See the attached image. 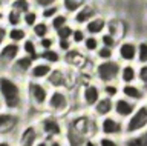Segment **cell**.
<instances>
[{"mask_svg": "<svg viewBox=\"0 0 147 146\" xmlns=\"http://www.w3.org/2000/svg\"><path fill=\"white\" fill-rule=\"evenodd\" d=\"M98 143H100V146H123L115 137H107V135L100 137Z\"/></svg>", "mask_w": 147, "mask_h": 146, "instance_id": "cell-27", "label": "cell"}, {"mask_svg": "<svg viewBox=\"0 0 147 146\" xmlns=\"http://www.w3.org/2000/svg\"><path fill=\"white\" fill-rule=\"evenodd\" d=\"M84 48L87 49V51H95V49L98 48V40H96L95 37H86Z\"/></svg>", "mask_w": 147, "mask_h": 146, "instance_id": "cell-33", "label": "cell"}, {"mask_svg": "<svg viewBox=\"0 0 147 146\" xmlns=\"http://www.w3.org/2000/svg\"><path fill=\"white\" fill-rule=\"evenodd\" d=\"M8 22L11 25H18V22H20V12L16 11V10H12L8 14Z\"/></svg>", "mask_w": 147, "mask_h": 146, "instance_id": "cell-35", "label": "cell"}, {"mask_svg": "<svg viewBox=\"0 0 147 146\" xmlns=\"http://www.w3.org/2000/svg\"><path fill=\"white\" fill-rule=\"evenodd\" d=\"M121 92L124 97H127V98H130L133 100V102H142V100H146V91L144 88H141V86H136V85H133V83H127V85H124L123 86V89H121Z\"/></svg>", "mask_w": 147, "mask_h": 146, "instance_id": "cell-13", "label": "cell"}, {"mask_svg": "<svg viewBox=\"0 0 147 146\" xmlns=\"http://www.w3.org/2000/svg\"><path fill=\"white\" fill-rule=\"evenodd\" d=\"M103 92H104L106 97L113 98V97H117V95L119 94V89H118V86H115L113 83H106L104 88H103Z\"/></svg>", "mask_w": 147, "mask_h": 146, "instance_id": "cell-25", "label": "cell"}, {"mask_svg": "<svg viewBox=\"0 0 147 146\" xmlns=\"http://www.w3.org/2000/svg\"><path fill=\"white\" fill-rule=\"evenodd\" d=\"M87 31H89L90 34H98L101 33V31L104 29V20L101 19V17H96V19L90 20L89 23H87Z\"/></svg>", "mask_w": 147, "mask_h": 146, "instance_id": "cell-19", "label": "cell"}, {"mask_svg": "<svg viewBox=\"0 0 147 146\" xmlns=\"http://www.w3.org/2000/svg\"><path fill=\"white\" fill-rule=\"evenodd\" d=\"M121 74V68L117 62H103L96 66V77L103 83H112L117 77Z\"/></svg>", "mask_w": 147, "mask_h": 146, "instance_id": "cell-7", "label": "cell"}, {"mask_svg": "<svg viewBox=\"0 0 147 146\" xmlns=\"http://www.w3.org/2000/svg\"><path fill=\"white\" fill-rule=\"evenodd\" d=\"M113 106H115V102H113V98H110V97H101L100 98V102L94 106V114L96 117H107V115H112V112H113Z\"/></svg>", "mask_w": 147, "mask_h": 146, "instance_id": "cell-12", "label": "cell"}, {"mask_svg": "<svg viewBox=\"0 0 147 146\" xmlns=\"http://www.w3.org/2000/svg\"><path fill=\"white\" fill-rule=\"evenodd\" d=\"M72 39H74V42L75 43H80V42H84V33H83L81 29H75L74 31V34H72Z\"/></svg>", "mask_w": 147, "mask_h": 146, "instance_id": "cell-40", "label": "cell"}, {"mask_svg": "<svg viewBox=\"0 0 147 146\" xmlns=\"http://www.w3.org/2000/svg\"><path fill=\"white\" fill-rule=\"evenodd\" d=\"M147 129V103H142L136 108V111L124 122L126 137H133Z\"/></svg>", "mask_w": 147, "mask_h": 146, "instance_id": "cell-2", "label": "cell"}, {"mask_svg": "<svg viewBox=\"0 0 147 146\" xmlns=\"http://www.w3.org/2000/svg\"><path fill=\"white\" fill-rule=\"evenodd\" d=\"M26 37V33L20 28H12L9 31V39H11V42H20V40H25Z\"/></svg>", "mask_w": 147, "mask_h": 146, "instance_id": "cell-22", "label": "cell"}, {"mask_svg": "<svg viewBox=\"0 0 147 146\" xmlns=\"http://www.w3.org/2000/svg\"><path fill=\"white\" fill-rule=\"evenodd\" d=\"M57 12H58V10L55 6H48V8H45V10H43V17H45V19H48V17H55V16H57Z\"/></svg>", "mask_w": 147, "mask_h": 146, "instance_id": "cell-39", "label": "cell"}, {"mask_svg": "<svg viewBox=\"0 0 147 146\" xmlns=\"http://www.w3.org/2000/svg\"><path fill=\"white\" fill-rule=\"evenodd\" d=\"M12 6L18 12H28V10H29V2L28 0H16Z\"/></svg>", "mask_w": 147, "mask_h": 146, "instance_id": "cell-31", "label": "cell"}, {"mask_svg": "<svg viewBox=\"0 0 147 146\" xmlns=\"http://www.w3.org/2000/svg\"><path fill=\"white\" fill-rule=\"evenodd\" d=\"M49 146H64V143H63L60 139H55V140H51Z\"/></svg>", "mask_w": 147, "mask_h": 146, "instance_id": "cell-47", "label": "cell"}, {"mask_svg": "<svg viewBox=\"0 0 147 146\" xmlns=\"http://www.w3.org/2000/svg\"><path fill=\"white\" fill-rule=\"evenodd\" d=\"M98 131L101 132L103 135H107V137H121L124 139L126 137V131H124V123L119 117L117 115H107V117H103L100 122V126H98Z\"/></svg>", "mask_w": 147, "mask_h": 146, "instance_id": "cell-4", "label": "cell"}, {"mask_svg": "<svg viewBox=\"0 0 147 146\" xmlns=\"http://www.w3.org/2000/svg\"><path fill=\"white\" fill-rule=\"evenodd\" d=\"M69 42L67 40H60V49H63V51H69Z\"/></svg>", "mask_w": 147, "mask_h": 146, "instance_id": "cell-46", "label": "cell"}, {"mask_svg": "<svg viewBox=\"0 0 147 146\" xmlns=\"http://www.w3.org/2000/svg\"><path fill=\"white\" fill-rule=\"evenodd\" d=\"M49 83L52 86H55V88L61 86V83H63V72L61 71H54L52 74H49Z\"/></svg>", "mask_w": 147, "mask_h": 146, "instance_id": "cell-23", "label": "cell"}, {"mask_svg": "<svg viewBox=\"0 0 147 146\" xmlns=\"http://www.w3.org/2000/svg\"><path fill=\"white\" fill-rule=\"evenodd\" d=\"M81 98H83V105H84V106L94 108L101 98V89L96 85H87L86 88L83 89Z\"/></svg>", "mask_w": 147, "mask_h": 146, "instance_id": "cell-11", "label": "cell"}, {"mask_svg": "<svg viewBox=\"0 0 147 146\" xmlns=\"http://www.w3.org/2000/svg\"><path fill=\"white\" fill-rule=\"evenodd\" d=\"M123 146H140V145L136 143L135 137H124V140H123Z\"/></svg>", "mask_w": 147, "mask_h": 146, "instance_id": "cell-43", "label": "cell"}, {"mask_svg": "<svg viewBox=\"0 0 147 146\" xmlns=\"http://www.w3.org/2000/svg\"><path fill=\"white\" fill-rule=\"evenodd\" d=\"M94 16H95V8L92 5H86V6H83L81 10L77 12L75 22L77 23H89Z\"/></svg>", "mask_w": 147, "mask_h": 146, "instance_id": "cell-15", "label": "cell"}, {"mask_svg": "<svg viewBox=\"0 0 147 146\" xmlns=\"http://www.w3.org/2000/svg\"><path fill=\"white\" fill-rule=\"evenodd\" d=\"M49 92L48 89L45 88L41 83H37V81H31L28 85V97H29L31 103L34 105L35 108H41L48 105L49 100Z\"/></svg>", "mask_w": 147, "mask_h": 146, "instance_id": "cell-5", "label": "cell"}, {"mask_svg": "<svg viewBox=\"0 0 147 146\" xmlns=\"http://www.w3.org/2000/svg\"><path fill=\"white\" fill-rule=\"evenodd\" d=\"M18 48L16 43H9V45H5L3 49H2V52H0V57H2V62H3V65H6V63L9 62H12L14 58L17 57V54H18Z\"/></svg>", "mask_w": 147, "mask_h": 146, "instance_id": "cell-14", "label": "cell"}, {"mask_svg": "<svg viewBox=\"0 0 147 146\" xmlns=\"http://www.w3.org/2000/svg\"><path fill=\"white\" fill-rule=\"evenodd\" d=\"M41 131L38 125H28L17 137V146H35L41 140Z\"/></svg>", "mask_w": 147, "mask_h": 146, "instance_id": "cell-6", "label": "cell"}, {"mask_svg": "<svg viewBox=\"0 0 147 146\" xmlns=\"http://www.w3.org/2000/svg\"><path fill=\"white\" fill-rule=\"evenodd\" d=\"M138 72L135 71V68H133L132 65H126V66H123L121 68V74H119V77H121V80L124 81V83H133L136 79V75Z\"/></svg>", "mask_w": 147, "mask_h": 146, "instance_id": "cell-17", "label": "cell"}, {"mask_svg": "<svg viewBox=\"0 0 147 146\" xmlns=\"http://www.w3.org/2000/svg\"><path fill=\"white\" fill-rule=\"evenodd\" d=\"M84 146H100V143H98V140H95V139H86Z\"/></svg>", "mask_w": 147, "mask_h": 146, "instance_id": "cell-45", "label": "cell"}, {"mask_svg": "<svg viewBox=\"0 0 147 146\" xmlns=\"http://www.w3.org/2000/svg\"><path fill=\"white\" fill-rule=\"evenodd\" d=\"M66 16H63V14H58V16H55L54 17V20H52V28L54 29H60V28H63V26H66Z\"/></svg>", "mask_w": 147, "mask_h": 146, "instance_id": "cell-30", "label": "cell"}, {"mask_svg": "<svg viewBox=\"0 0 147 146\" xmlns=\"http://www.w3.org/2000/svg\"><path fill=\"white\" fill-rule=\"evenodd\" d=\"M49 143H51L49 140H46V139H41V140L38 141V143L35 145V146H49Z\"/></svg>", "mask_w": 147, "mask_h": 146, "instance_id": "cell-49", "label": "cell"}, {"mask_svg": "<svg viewBox=\"0 0 147 146\" xmlns=\"http://www.w3.org/2000/svg\"><path fill=\"white\" fill-rule=\"evenodd\" d=\"M138 60L140 63H147V42H142L140 43V46H138Z\"/></svg>", "mask_w": 147, "mask_h": 146, "instance_id": "cell-29", "label": "cell"}, {"mask_svg": "<svg viewBox=\"0 0 147 146\" xmlns=\"http://www.w3.org/2000/svg\"><path fill=\"white\" fill-rule=\"evenodd\" d=\"M138 79H140L142 83H147V63L141 66V69L138 71Z\"/></svg>", "mask_w": 147, "mask_h": 146, "instance_id": "cell-41", "label": "cell"}, {"mask_svg": "<svg viewBox=\"0 0 147 146\" xmlns=\"http://www.w3.org/2000/svg\"><path fill=\"white\" fill-rule=\"evenodd\" d=\"M23 20H25V23H26L28 26H34V25L37 23V12H32V11L25 12Z\"/></svg>", "mask_w": 147, "mask_h": 146, "instance_id": "cell-32", "label": "cell"}, {"mask_svg": "<svg viewBox=\"0 0 147 146\" xmlns=\"http://www.w3.org/2000/svg\"><path fill=\"white\" fill-rule=\"evenodd\" d=\"M133 137H135L136 143L140 146H147V129L144 132H141V134H138V135H133Z\"/></svg>", "mask_w": 147, "mask_h": 146, "instance_id": "cell-38", "label": "cell"}, {"mask_svg": "<svg viewBox=\"0 0 147 146\" xmlns=\"http://www.w3.org/2000/svg\"><path fill=\"white\" fill-rule=\"evenodd\" d=\"M23 49H25L26 54H29V57L32 60H35V58H38L40 56L37 54V48H35V43L32 42V40H26L25 45H23Z\"/></svg>", "mask_w": 147, "mask_h": 146, "instance_id": "cell-21", "label": "cell"}, {"mask_svg": "<svg viewBox=\"0 0 147 146\" xmlns=\"http://www.w3.org/2000/svg\"><path fill=\"white\" fill-rule=\"evenodd\" d=\"M48 31H49L48 25L43 23V22H40V23H35V25H34V34L37 35V37H41V39L46 37Z\"/></svg>", "mask_w": 147, "mask_h": 146, "instance_id": "cell-28", "label": "cell"}, {"mask_svg": "<svg viewBox=\"0 0 147 146\" xmlns=\"http://www.w3.org/2000/svg\"><path fill=\"white\" fill-rule=\"evenodd\" d=\"M31 65H32V58L31 57H23V58H18V60L16 62V69L20 71L23 74V72H26L28 69H29Z\"/></svg>", "mask_w": 147, "mask_h": 146, "instance_id": "cell-20", "label": "cell"}, {"mask_svg": "<svg viewBox=\"0 0 147 146\" xmlns=\"http://www.w3.org/2000/svg\"><path fill=\"white\" fill-rule=\"evenodd\" d=\"M98 57H100V58H104V60H107V58L112 57V49L107 48V46L98 49Z\"/></svg>", "mask_w": 147, "mask_h": 146, "instance_id": "cell-37", "label": "cell"}, {"mask_svg": "<svg viewBox=\"0 0 147 146\" xmlns=\"http://www.w3.org/2000/svg\"><path fill=\"white\" fill-rule=\"evenodd\" d=\"M55 2H57V0H35V3H37V5H40V6H43V8L52 6Z\"/></svg>", "mask_w": 147, "mask_h": 146, "instance_id": "cell-44", "label": "cell"}, {"mask_svg": "<svg viewBox=\"0 0 147 146\" xmlns=\"http://www.w3.org/2000/svg\"><path fill=\"white\" fill-rule=\"evenodd\" d=\"M40 45H41V48H43V49H51V48H52V45H54V40L49 39V37H43V39H41V42H40Z\"/></svg>", "mask_w": 147, "mask_h": 146, "instance_id": "cell-42", "label": "cell"}, {"mask_svg": "<svg viewBox=\"0 0 147 146\" xmlns=\"http://www.w3.org/2000/svg\"><path fill=\"white\" fill-rule=\"evenodd\" d=\"M17 125H18L17 112L2 111V115H0V132L3 134V137H6L8 132H11V131L16 129Z\"/></svg>", "mask_w": 147, "mask_h": 146, "instance_id": "cell-10", "label": "cell"}, {"mask_svg": "<svg viewBox=\"0 0 147 146\" xmlns=\"http://www.w3.org/2000/svg\"><path fill=\"white\" fill-rule=\"evenodd\" d=\"M51 66L46 65V63H40V65H35L34 68H32L31 71V75L34 77V79H45L46 75L51 74Z\"/></svg>", "mask_w": 147, "mask_h": 146, "instance_id": "cell-18", "label": "cell"}, {"mask_svg": "<svg viewBox=\"0 0 147 146\" xmlns=\"http://www.w3.org/2000/svg\"><path fill=\"white\" fill-rule=\"evenodd\" d=\"M57 34H58L60 40H67V39L74 34V31L69 28V26H63V28H60V29L57 31Z\"/></svg>", "mask_w": 147, "mask_h": 146, "instance_id": "cell-34", "label": "cell"}, {"mask_svg": "<svg viewBox=\"0 0 147 146\" xmlns=\"http://www.w3.org/2000/svg\"><path fill=\"white\" fill-rule=\"evenodd\" d=\"M136 102L127 98V97H121L115 100V106H113V114L117 117H119L121 120H127L133 112L136 111Z\"/></svg>", "mask_w": 147, "mask_h": 146, "instance_id": "cell-9", "label": "cell"}, {"mask_svg": "<svg viewBox=\"0 0 147 146\" xmlns=\"http://www.w3.org/2000/svg\"><path fill=\"white\" fill-rule=\"evenodd\" d=\"M138 52V48L135 46V43L132 42H124L121 46H119V56H121L124 60H133Z\"/></svg>", "mask_w": 147, "mask_h": 146, "instance_id": "cell-16", "label": "cell"}, {"mask_svg": "<svg viewBox=\"0 0 147 146\" xmlns=\"http://www.w3.org/2000/svg\"><path fill=\"white\" fill-rule=\"evenodd\" d=\"M81 5H83V0H63L64 10H66V11H71V12L77 11Z\"/></svg>", "mask_w": 147, "mask_h": 146, "instance_id": "cell-26", "label": "cell"}, {"mask_svg": "<svg viewBox=\"0 0 147 146\" xmlns=\"http://www.w3.org/2000/svg\"><path fill=\"white\" fill-rule=\"evenodd\" d=\"M101 42H103L104 46L112 48L113 45H115V37H113L112 34H106V35H103V37H101Z\"/></svg>", "mask_w": 147, "mask_h": 146, "instance_id": "cell-36", "label": "cell"}, {"mask_svg": "<svg viewBox=\"0 0 147 146\" xmlns=\"http://www.w3.org/2000/svg\"><path fill=\"white\" fill-rule=\"evenodd\" d=\"M48 109L52 114H63L66 109L69 108V98H67V95L63 92V91H60V89H55L51 92L49 95V100H48Z\"/></svg>", "mask_w": 147, "mask_h": 146, "instance_id": "cell-8", "label": "cell"}, {"mask_svg": "<svg viewBox=\"0 0 147 146\" xmlns=\"http://www.w3.org/2000/svg\"><path fill=\"white\" fill-rule=\"evenodd\" d=\"M0 146H14V145H12L9 140H6V137H3L2 141H0Z\"/></svg>", "mask_w": 147, "mask_h": 146, "instance_id": "cell-48", "label": "cell"}, {"mask_svg": "<svg viewBox=\"0 0 147 146\" xmlns=\"http://www.w3.org/2000/svg\"><path fill=\"white\" fill-rule=\"evenodd\" d=\"M38 128L41 131V135L43 139L46 140H55V139H60L63 135V126L60 120L55 117V114H48L45 115L41 120L38 122Z\"/></svg>", "mask_w": 147, "mask_h": 146, "instance_id": "cell-3", "label": "cell"}, {"mask_svg": "<svg viewBox=\"0 0 147 146\" xmlns=\"http://www.w3.org/2000/svg\"><path fill=\"white\" fill-rule=\"evenodd\" d=\"M0 91H2V109L3 111L17 112L23 106V91L20 85L12 77L3 75L0 79Z\"/></svg>", "mask_w": 147, "mask_h": 146, "instance_id": "cell-1", "label": "cell"}, {"mask_svg": "<svg viewBox=\"0 0 147 146\" xmlns=\"http://www.w3.org/2000/svg\"><path fill=\"white\" fill-rule=\"evenodd\" d=\"M41 57H43L46 62H49V63H57L60 60L58 52H55L54 49H45L43 54H41Z\"/></svg>", "mask_w": 147, "mask_h": 146, "instance_id": "cell-24", "label": "cell"}, {"mask_svg": "<svg viewBox=\"0 0 147 146\" xmlns=\"http://www.w3.org/2000/svg\"><path fill=\"white\" fill-rule=\"evenodd\" d=\"M142 88H144V91L147 92V83H144V85H142Z\"/></svg>", "mask_w": 147, "mask_h": 146, "instance_id": "cell-50", "label": "cell"}]
</instances>
